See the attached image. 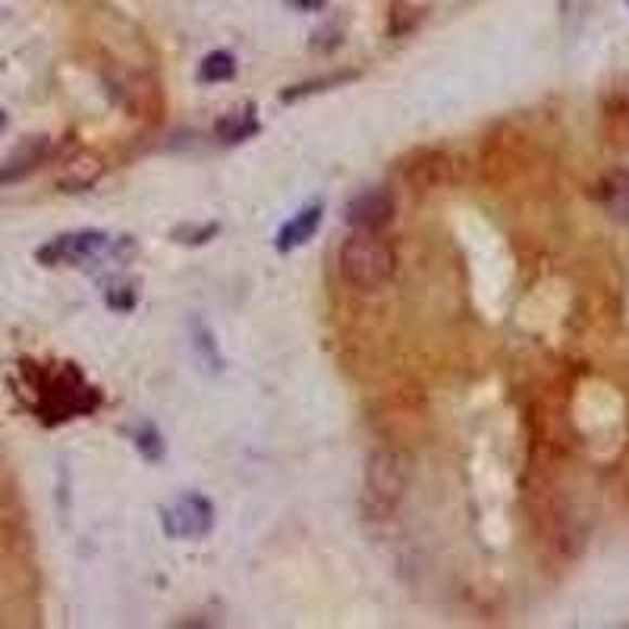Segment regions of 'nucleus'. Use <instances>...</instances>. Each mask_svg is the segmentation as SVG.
Here are the masks:
<instances>
[{
    "label": "nucleus",
    "mask_w": 629,
    "mask_h": 629,
    "mask_svg": "<svg viewBox=\"0 0 629 629\" xmlns=\"http://www.w3.org/2000/svg\"><path fill=\"white\" fill-rule=\"evenodd\" d=\"M104 177V161L94 152H73L63 161L57 174V189L61 192H86Z\"/></svg>",
    "instance_id": "nucleus-8"
},
{
    "label": "nucleus",
    "mask_w": 629,
    "mask_h": 629,
    "mask_svg": "<svg viewBox=\"0 0 629 629\" xmlns=\"http://www.w3.org/2000/svg\"><path fill=\"white\" fill-rule=\"evenodd\" d=\"M258 129H261V124H258L255 111H252V107H243V111L223 114L218 124H215V136H218L220 142H227V145H236V142L252 139Z\"/></svg>",
    "instance_id": "nucleus-12"
},
{
    "label": "nucleus",
    "mask_w": 629,
    "mask_h": 629,
    "mask_svg": "<svg viewBox=\"0 0 629 629\" xmlns=\"http://www.w3.org/2000/svg\"><path fill=\"white\" fill-rule=\"evenodd\" d=\"M132 444H136V450L142 453V460H149V463H161V460H164V438H161V432H157L152 422H142V425L136 428Z\"/></svg>",
    "instance_id": "nucleus-14"
},
{
    "label": "nucleus",
    "mask_w": 629,
    "mask_h": 629,
    "mask_svg": "<svg viewBox=\"0 0 629 629\" xmlns=\"http://www.w3.org/2000/svg\"><path fill=\"white\" fill-rule=\"evenodd\" d=\"M218 233H220L218 223H202V227H189V223H183V227L174 230V240L183 243V246H202V243L215 240Z\"/></svg>",
    "instance_id": "nucleus-15"
},
{
    "label": "nucleus",
    "mask_w": 629,
    "mask_h": 629,
    "mask_svg": "<svg viewBox=\"0 0 629 629\" xmlns=\"http://www.w3.org/2000/svg\"><path fill=\"white\" fill-rule=\"evenodd\" d=\"M394 215H397V202L387 189H365V192H359L346 202L344 220L352 230L377 233L394 220Z\"/></svg>",
    "instance_id": "nucleus-7"
},
{
    "label": "nucleus",
    "mask_w": 629,
    "mask_h": 629,
    "mask_svg": "<svg viewBox=\"0 0 629 629\" xmlns=\"http://www.w3.org/2000/svg\"><path fill=\"white\" fill-rule=\"evenodd\" d=\"M346 79H352V76H331V79H321V82H306V86H296V89H290V92H283V101H296V98H303V94H312V92H324L328 86H337V82H346Z\"/></svg>",
    "instance_id": "nucleus-16"
},
{
    "label": "nucleus",
    "mask_w": 629,
    "mask_h": 629,
    "mask_svg": "<svg viewBox=\"0 0 629 629\" xmlns=\"http://www.w3.org/2000/svg\"><path fill=\"white\" fill-rule=\"evenodd\" d=\"M3 126H7V114L0 111V129H3Z\"/></svg>",
    "instance_id": "nucleus-18"
},
{
    "label": "nucleus",
    "mask_w": 629,
    "mask_h": 629,
    "mask_svg": "<svg viewBox=\"0 0 629 629\" xmlns=\"http://www.w3.org/2000/svg\"><path fill=\"white\" fill-rule=\"evenodd\" d=\"M164 532L170 538H205L215 529V506L205 495L189 491L174 506L164 510Z\"/></svg>",
    "instance_id": "nucleus-5"
},
{
    "label": "nucleus",
    "mask_w": 629,
    "mask_h": 629,
    "mask_svg": "<svg viewBox=\"0 0 629 629\" xmlns=\"http://www.w3.org/2000/svg\"><path fill=\"white\" fill-rule=\"evenodd\" d=\"M293 10H299V13H314V10H321L328 0H286Z\"/></svg>",
    "instance_id": "nucleus-17"
},
{
    "label": "nucleus",
    "mask_w": 629,
    "mask_h": 629,
    "mask_svg": "<svg viewBox=\"0 0 629 629\" xmlns=\"http://www.w3.org/2000/svg\"><path fill=\"white\" fill-rule=\"evenodd\" d=\"M233 76H236V57L230 51H211L205 61L198 63V79L208 82V86L230 82Z\"/></svg>",
    "instance_id": "nucleus-13"
},
{
    "label": "nucleus",
    "mask_w": 629,
    "mask_h": 629,
    "mask_svg": "<svg viewBox=\"0 0 629 629\" xmlns=\"http://www.w3.org/2000/svg\"><path fill=\"white\" fill-rule=\"evenodd\" d=\"M337 268L352 290L359 293H375L381 286L394 281L397 274V252L387 240L377 233H362L356 230L337 255Z\"/></svg>",
    "instance_id": "nucleus-1"
},
{
    "label": "nucleus",
    "mask_w": 629,
    "mask_h": 629,
    "mask_svg": "<svg viewBox=\"0 0 629 629\" xmlns=\"http://www.w3.org/2000/svg\"><path fill=\"white\" fill-rule=\"evenodd\" d=\"M409 491V463L400 450L381 447L369 457L362 475V510L369 519H390Z\"/></svg>",
    "instance_id": "nucleus-2"
},
{
    "label": "nucleus",
    "mask_w": 629,
    "mask_h": 629,
    "mask_svg": "<svg viewBox=\"0 0 629 629\" xmlns=\"http://www.w3.org/2000/svg\"><path fill=\"white\" fill-rule=\"evenodd\" d=\"M601 208L620 223H629V170H614L598 183Z\"/></svg>",
    "instance_id": "nucleus-11"
},
{
    "label": "nucleus",
    "mask_w": 629,
    "mask_h": 629,
    "mask_svg": "<svg viewBox=\"0 0 629 629\" xmlns=\"http://www.w3.org/2000/svg\"><path fill=\"white\" fill-rule=\"evenodd\" d=\"M400 177L412 192L428 195L453 183V157L444 149H415L407 157H400Z\"/></svg>",
    "instance_id": "nucleus-4"
},
{
    "label": "nucleus",
    "mask_w": 629,
    "mask_h": 629,
    "mask_svg": "<svg viewBox=\"0 0 629 629\" xmlns=\"http://www.w3.org/2000/svg\"><path fill=\"white\" fill-rule=\"evenodd\" d=\"M101 403V394L82 377L76 365H61L38 375V415L48 425H57L76 415H89Z\"/></svg>",
    "instance_id": "nucleus-3"
},
{
    "label": "nucleus",
    "mask_w": 629,
    "mask_h": 629,
    "mask_svg": "<svg viewBox=\"0 0 629 629\" xmlns=\"http://www.w3.org/2000/svg\"><path fill=\"white\" fill-rule=\"evenodd\" d=\"M107 233L101 230H76V233H63L57 240H51L48 246L38 249V261L48 265V268H57V265H82V261H92L101 252L107 249Z\"/></svg>",
    "instance_id": "nucleus-6"
},
{
    "label": "nucleus",
    "mask_w": 629,
    "mask_h": 629,
    "mask_svg": "<svg viewBox=\"0 0 629 629\" xmlns=\"http://www.w3.org/2000/svg\"><path fill=\"white\" fill-rule=\"evenodd\" d=\"M48 152H51V142H48L44 136H31V139H26V142H23L13 155L0 164V187L16 183V180H23V177H29L31 170L44 161Z\"/></svg>",
    "instance_id": "nucleus-10"
},
{
    "label": "nucleus",
    "mask_w": 629,
    "mask_h": 629,
    "mask_svg": "<svg viewBox=\"0 0 629 629\" xmlns=\"http://www.w3.org/2000/svg\"><path fill=\"white\" fill-rule=\"evenodd\" d=\"M321 220H324V205L321 202H312V205L299 208L281 227V233H278V252H293L299 249V246H306L314 233H318Z\"/></svg>",
    "instance_id": "nucleus-9"
}]
</instances>
